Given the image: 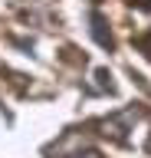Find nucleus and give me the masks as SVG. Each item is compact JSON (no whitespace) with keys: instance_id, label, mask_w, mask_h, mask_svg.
Segmentation results:
<instances>
[{"instance_id":"nucleus-1","label":"nucleus","mask_w":151,"mask_h":158,"mask_svg":"<svg viewBox=\"0 0 151 158\" xmlns=\"http://www.w3.org/2000/svg\"><path fill=\"white\" fill-rule=\"evenodd\" d=\"M89 23H92V36H95V43H99V46H109V49H112V33L105 30V17L92 10V13H89Z\"/></svg>"}]
</instances>
